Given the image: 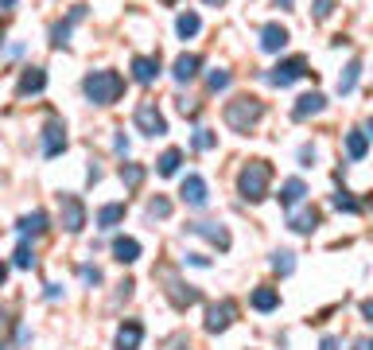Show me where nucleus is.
Segmentation results:
<instances>
[{"label": "nucleus", "mask_w": 373, "mask_h": 350, "mask_svg": "<svg viewBox=\"0 0 373 350\" xmlns=\"http://www.w3.org/2000/svg\"><path fill=\"white\" fill-rule=\"evenodd\" d=\"M268 183H272V164L268 160H249L237 175V191L245 203H261L268 195Z\"/></svg>", "instance_id": "nucleus-1"}, {"label": "nucleus", "mask_w": 373, "mask_h": 350, "mask_svg": "<svg viewBox=\"0 0 373 350\" xmlns=\"http://www.w3.org/2000/svg\"><path fill=\"white\" fill-rule=\"evenodd\" d=\"M82 90L94 105H113L120 97V90H125V78L117 71H90L82 78Z\"/></svg>", "instance_id": "nucleus-2"}, {"label": "nucleus", "mask_w": 373, "mask_h": 350, "mask_svg": "<svg viewBox=\"0 0 373 350\" xmlns=\"http://www.w3.org/2000/svg\"><path fill=\"white\" fill-rule=\"evenodd\" d=\"M261 117H265V105H261L257 97H233L226 105V125L233 133H249Z\"/></svg>", "instance_id": "nucleus-3"}, {"label": "nucleus", "mask_w": 373, "mask_h": 350, "mask_svg": "<svg viewBox=\"0 0 373 350\" xmlns=\"http://www.w3.org/2000/svg\"><path fill=\"white\" fill-rule=\"evenodd\" d=\"M133 121H136V129H140L144 136H164L168 133V121H164V113L156 109V101H140L136 113H133Z\"/></svg>", "instance_id": "nucleus-4"}, {"label": "nucleus", "mask_w": 373, "mask_h": 350, "mask_svg": "<svg viewBox=\"0 0 373 350\" xmlns=\"http://www.w3.org/2000/svg\"><path fill=\"white\" fill-rule=\"evenodd\" d=\"M159 277L168 280V300L175 303V308H194V303H198V288H191V284H183L179 277H175V273H171V268H159Z\"/></svg>", "instance_id": "nucleus-5"}, {"label": "nucleus", "mask_w": 373, "mask_h": 350, "mask_svg": "<svg viewBox=\"0 0 373 350\" xmlns=\"http://www.w3.org/2000/svg\"><path fill=\"white\" fill-rule=\"evenodd\" d=\"M303 74H311V71H307V59H300V55H296V59H284V62H276V66L268 71V82L284 90V86H292L296 78H303Z\"/></svg>", "instance_id": "nucleus-6"}, {"label": "nucleus", "mask_w": 373, "mask_h": 350, "mask_svg": "<svg viewBox=\"0 0 373 350\" xmlns=\"http://www.w3.org/2000/svg\"><path fill=\"white\" fill-rule=\"evenodd\" d=\"M59 214H62V226L70 229V234H78L86 226V206L78 195H59Z\"/></svg>", "instance_id": "nucleus-7"}, {"label": "nucleus", "mask_w": 373, "mask_h": 350, "mask_svg": "<svg viewBox=\"0 0 373 350\" xmlns=\"http://www.w3.org/2000/svg\"><path fill=\"white\" fill-rule=\"evenodd\" d=\"M66 152V125L62 121H47V129H43V156L55 160Z\"/></svg>", "instance_id": "nucleus-8"}, {"label": "nucleus", "mask_w": 373, "mask_h": 350, "mask_svg": "<svg viewBox=\"0 0 373 350\" xmlns=\"http://www.w3.org/2000/svg\"><path fill=\"white\" fill-rule=\"evenodd\" d=\"M233 315H237V303H233V300H222V303H214V308L206 312V331H210V335H218V331H226V327L233 323Z\"/></svg>", "instance_id": "nucleus-9"}, {"label": "nucleus", "mask_w": 373, "mask_h": 350, "mask_svg": "<svg viewBox=\"0 0 373 350\" xmlns=\"http://www.w3.org/2000/svg\"><path fill=\"white\" fill-rule=\"evenodd\" d=\"M43 86H47V71H43V66H24V74H20V86H16V94H20V97L43 94Z\"/></svg>", "instance_id": "nucleus-10"}, {"label": "nucleus", "mask_w": 373, "mask_h": 350, "mask_svg": "<svg viewBox=\"0 0 373 350\" xmlns=\"http://www.w3.org/2000/svg\"><path fill=\"white\" fill-rule=\"evenodd\" d=\"M133 78L140 86H152L159 78V55H136L133 59Z\"/></svg>", "instance_id": "nucleus-11"}, {"label": "nucleus", "mask_w": 373, "mask_h": 350, "mask_svg": "<svg viewBox=\"0 0 373 350\" xmlns=\"http://www.w3.org/2000/svg\"><path fill=\"white\" fill-rule=\"evenodd\" d=\"M179 199L187 206H206V199H210V195H206V179H203V175H187V179H183V187H179Z\"/></svg>", "instance_id": "nucleus-12"}, {"label": "nucleus", "mask_w": 373, "mask_h": 350, "mask_svg": "<svg viewBox=\"0 0 373 350\" xmlns=\"http://www.w3.org/2000/svg\"><path fill=\"white\" fill-rule=\"evenodd\" d=\"M191 234H198V238H206L210 245H218V249H229V234L226 226H218V222H191Z\"/></svg>", "instance_id": "nucleus-13"}, {"label": "nucleus", "mask_w": 373, "mask_h": 350, "mask_svg": "<svg viewBox=\"0 0 373 350\" xmlns=\"http://www.w3.org/2000/svg\"><path fill=\"white\" fill-rule=\"evenodd\" d=\"M326 109V97L323 94H303V97H296V109H292V117L296 121H307V117H315V113H323Z\"/></svg>", "instance_id": "nucleus-14"}, {"label": "nucleus", "mask_w": 373, "mask_h": 350, "mask_svg": "<svg viewBox=\"0 0 373 350\" xmlns=\"http://www.w3.org/2000/svg\"><path fill=\"white\" fill-rule=\"evenodd\" d=\"M261 47H265L268 55L284 51V47H288V27H280V24H265V27H261Z\"/></svg>", "instance_id": "nucleus-15"}, {"label": "nucleus", "mask_w": 373, "mask_h": 350, "mask_svg": "<svg viewBox=\"0 0 373 350\" xmlns=\"http://www.w3.org/2000/svg\"><path fill=\"white\" fill-rule=\"evenodd\" d=\"M16 229H20V238H39V234H47V214L31 210V214H24L16 222Z\"/></svg>", "instance_id": "nucleus-16"}, {"label": "nucleus", "mask_w": 373, "mask_h": 350, "mask_svg": "<svg viewBox=\"0 0 373 350\" xmlns=\"http://www.w3.org/2000/svg\"><path fill=\"white\" fill-rule=\"evenodd\" d=\"M198 66H203V59H198V55H179V59H175V66H171V78H175V82H191L194 74H198Z\"/></svg>", "instance_id": "nucleus-17"}, {"label": "nucleus", "mask_w": 373, "mask_h": 350, "mask_svg": "<svg viewBox=\"0 0 373 350\" xmlns=\"http://www.w3.org/2000/svg\"><path fill=\"white\" fill-rule=\"evenodd\" d=\"M140 338H144V327L140 323H120V331H117V350H140Z\"/></svg>", "instance_id": "nucleus-18"}, {"label": "nucleus", "mask_w": 373, "mask_h": 350, "mask_svg": "<svg viewBox=\"0 0 373 350\" xmlns=\"http://www.w3.org/2000/svg\"><path fill=\"white\" fill-rule=\"evenodd\" d=\"M288 226L296 234H311L319 226V210H288Z\"/></svg>", "instance_id": "nucleus-19"}, {"label": "nucleus", "mask_w": 373, "mask_h": 350, "mask_svg": "<svg viewBox=\"0 0 373 350\" xmlns=\"http://www.w3.org/2000/svg\"><path fill=\"white\" fill-rule=\"evenodd\" d=\"M113 257H117L120 265H133L136 257H140V242L136 238H117L113 242Z\"/></svg>", "instance_id": "nucleus-20"}, {"label": "nucleus", "mask_w": 373, "mask_h": 350, "mask_svg": "<svg viewBox=\"0 0 373 350\" xmlns=\"http://www.w3.org/2000/svg\"><path fill=\"white\" fill-rule=\"evenodd\" d=\"M303 195H307L303 179H288L284 187H280V206H284V210H296V203H300Z\"/></svg>", "instance_id": "nucleus-21"}, {"label": "nucleus", "mask_w": 373, "mask_h": 350, "mask_svg": "<svg viewBox=\"0 0 373 350\" xmlns=\"http://www.w3.org/2000/svg\"><path fill=\"white\" fill-rule=\"evenodd\" d=\"M346 152H350V160H361L370 152V133H361V129L346 133Z\"/></svg>", "instance_id": "nucleus-22"}, {"label": "nucleus", "mask_w": 373, "mask_h": 350, "mask_svg": "<svg viewBox=\"0 0 373 350\" xmlns=\"http://www.w3.org/2000/svg\"><path fill=\"white\" fill-rule=\"evenodd\" d=\"M120 218H125V203H109V206H101V210H97V226H101V229H113Z\"/></svg>", "instance_id": "nucleus-23"}, {"label": "nucleus", "mask_w": 373, "mask_h": 350, "mask_svg": "<svg viewBox=\"0 0 373 350\" xmlns=\"http://www.w3.org/2000/svg\"><path fill=\"white\" fill-rule=\"evenodd\" d=\"M276 303H280V292H276V288H268V284H261V288L253 292V308H257V312H272Z\"/></svg>", "instance_id": "nucleus-24"}, {"label": "nucleus", "mask_w": 373, "mask_h": 350, "mask_svg": "<svg viewBox=\"0 0 373 350\" xmlns=\"http://www.w3.org/2000/svg\"><path fill=\"white\" fill-rule=\"evenodd\" d=\"M179 164H183V152H179V148H168V152L156 160L159 175H175V171H179Z\"/></svg>", "instance_id": "nucleus-25"}, {"label": "nucleus", "mask_w": 373, "mask_h": 350, "mask_svg": "<svg viewBox=\"0 0 373 350\" xmlns=\"http://www.w3.org/2000/svg\"><path fill=\"white\" fill-rule=\"evenodd\" d=\"M198 27H203V20L194 12H183L179 20H175V32H179L183 39H191V36H198Z\"/></svg>", "instance_id": "nucleus-26"}, {"label": "nucleus", "mask_w": 373, "mask_h": 350, "mask_svg": "<svg viewBox=\"0 0 373 350\" xmlns=\"http://www.w3.org/2000/svg\"><path fill=\"white\" fill-rule=\"evenodd\" d=\"M120 183H125L129 191H136V187L144 183V168H140V164H125V168H120Z\"/></svg>", "instance_id": "nucleus-27"}, {"label": "nucleus", "mask_w": 373, "mask_h": 350, "mask_svg": "<svg viewBox=\"0 0 373 350\" xmlns=\"http://www.w3.org/2000/svg\"><path fill=\"white\" fill-rule=\"evenodd\" d=\"M358 78H361V62H350L346 71H342V78H338V94H350L358 86Z\"/></svg>", "instance_id": "nucleus-28"}, {"label": "nucleus", "mask_w": 373, "mask_h": 350, "mask_svg": "<svg viewBox=\"0 0 373 350\" xmlns=\"http://www.w3.org/2000/svg\"><path fill=\"white\" fill-rule=\"evenodd\" d=\"M70 20H62V24H55V27H51V47H66V43H70Z\"/></svg>", "instance_id": "nucleus-29"}, {"label": "nucleus", "mask_w": 373, "mask_h": 350, "mask_svg": "<svg viewBox=\"0 0 373 350\" xmlns=\"http://www.w3.org/2000/svg\"><path fill=\"white\" fill-rule=\"evenodd\" d=\"M214 145H218V136L210 133V129H194V136H191L194 152H206V148H214Z\"/></svg>", "instance_id": "nucleus-30"}, {"label": "nucleus", "mask_w": 373, "mask_h": 350, "mask_svg": "<svg viewBox=\"0 0 373 350\" xmlns=\"http://www.w3.org/2000/svg\"><path fill=\"white\" fill-rule=\"evenodd\" d=\"M12 265L16 268H31V265H36V253H31V245H27V242H20V249H16V257H12Z\"/></svg>", "instance_id": "nucleus-31"}, {"label": "nucleus", "mask_w": 373, "mask_h": 350, "mask_svg": "<svg viewBox=\"0 0 373 350\" xmlns=\"http://www.w3.org/2000/svg\"><path fill=\"white\" fill-rule=\"evenodd\" d=\"M335 206H338V210H346V214H358V210H361V203L354 199V195H346V191L335 195Z\"/></svg>", "instance_id": "nucleus-32"}, {"label": "nucleus", "mask_w": 373, "mask_h": 350, "mask_svg": "<svg viewBox=\"0 0 373 350\" xmlns=\"http://www.w3.org/2000/svg\"><path fill=\"white\" fill-rule=\"evenodd\" d=\"M168 214H171V203H168V199H159V195H156V199L148 203V218H159V222H164V218H168Z\"/></svg>", "instance_id": "nucleus-33"}, {"label": "nucleus", "mask_w": 373, "mask_h": 350, "mask_svg": "<svg viewBox=\"0 0 373 350\" xmlns=\"http://www.w3.org/2000/svg\"><path fill=\"white\" fill-rule=\"evenodd\" d=\"M206 86H210V90H226L229 86V71H210L206 74Z\"/></svg>", "instance_id": "nucleus-34"}, {"label": "nucleus", "mask_w": 373, "mask_h": 350, "mask_svg": "<svg viewBox=\"0 0 373 350\" xmlns=\"http://www.w3.org/2000/svg\"><path fill=\"white\" fill-rule=\"evenodd\" d=\"M272 268H276L280 277H288L292 268H296V261H292V253H276L272 257Z\"/></svg>", "instance_id": "nucleus-35"}, {"label": "nucleus", "mask_w": 373, "mask_h": 350, "mask_svg": "<svg viewBox=\"0 0 373 350\" xmlns=\"http://www.w3.org/2000/svg\"><path fill=\"white\" fill-rule=\"evenodd\" d=\"M164 350H191V338L187 335H171L168 342H164Z\"/></svg>", "instance_id": "nucleus-36"}, {"label": "nucleus", "mask_w": 373, "mask_h": 350, "mask_svg": "<svg viewBox=\"0 0 373 350\" xmlns=\"http://www.w3.org/2000/svg\"><path fill=\"white\" fill-rule=\"evenodd\" d=\"M78 273H82V280H86V284H101V273H97L94 265H82Z\"/></svg>", "instance_id": "nucleus-37"}, {"label": "nucleus", "mask_w": 373, "mask_h": 350, "mask_svg": "<svg viewBox=\"0 0 373 350\" xmlns=\"http://www.w3.org/2000/svg\"><path fill=\"white\" fill-rule=\"evenodd\" d=\"M331 4H335V0H315V20H326V16H331Z\"/></svg>", "instance_id": "nucleus-38"}, {"label": "nucleus", "mask_w": 373, "mask_h": 350, "mask_svg": "<svg viewBox=\"0 0 373 350\" xmlns=\"http://www.w3.org/2000/svg\"><path fill=\"white\" fill-rule=\"evenodd\" d=\"M300 160H303V168H311V164H315V148L303 145V148H300Z\"/></svg>", "instance_id": "nucleus-39"}, {"label": "nucleus", "mask_w": 373, "mask_h": 350, "mask_svg": "<svg viewBox=\"0 0 373 350\" xmlns=\"http://www.w3.org/2000/svg\"><path fill=\"white\" fill-rule=\"evenodd\" d=\"M319 350H338V338H331V335H326L323 342H319Z\"/></svg>", "instance_id": "nucleus-40"}, {"label": "nucleus", "mask_w": 373, "mask_h": 350, "mask_svg": "<svg viewBox=\"0 0 373 350\" xmlns=\"http://www.w3.org/2000/svg\"><path fill=\"white\" fill-rule=\"evenodd\" d=\"M361 315H365V319L373 323V300H365V303H361Z\"/></svg>", "instance_id": "nucleus-41"}, {"label": "nucleus", "mask_w": 373, "mask_h": 350, "mask_svg": "<svg viewBox=\"0 0 373 350\" xmlns=\"http://www.w3.org/2000/svg\"><path fill=\"white\" fill-rule=\"evenodd\" d=\"M354 350H373V338H358V342H354Z\"/></svg>", "instance_id": "nucleus-42"}, {"label": "nucleus", "mask_w": 373, "mask_h": 350, "mask_svg": "<svg viewBox=\"0 0 373 350\" xmlns=\"http://www.w3.org/2000/svg\"><path fill=\"white\" fill-rule=\"evenodd\" d=\"M206 8H222V4H226V0H203Z\"/></svg>", "instance_id": "nucleus-43"}, {"label": "nucleus", "mask_w": 373, "mask_h": 350, "mask_svg": "<svg viewBox=\"0 0 373 350\" xmlns=\"http://www.w3.org/2000/svg\"><path fill=\"white\" fill-rule=\"evenodd\" d=\"M4 280H8V265H4V261H0V284H4Z\"/></svg>", "instance_id": "nucleus-44"}, {"label": "nucleus", "mask_w": 373, "mask_h": 350, "mask_svg": "<svg viewBox=\"0 0 373 350\" xmlns=\"http://www.w3.org/2000/svg\"><path fill=\"white\" fill-rule=\"evenodd\" d=\"M12 4H16V0H0V8H12Z\"/></svg>", "instance_id": "nucleus-45"}, {"label": "nucleus", "mask_w": 373, "mask_h": 350, "mask_svg": "<svg viewBox=\"0 0 373 350\" xmlns=\"http://www.w3.org/2000/svg\"><path fill=\"white\" fill-rule=\"evenodd\" d=\"M276 4H280V8H292V0H276Z\"/></svg>", "instance_id": "nucleus-46"}, {"label": "nucleus", "mask_w": 373, "mask_h": 350, "mask_svg": "<svg viewBox=\"0 0 373 350\" xmlns=\"http://www.w3.org/2000/svg\"><path fill=\"white\" fill-rule=\"evenodd\" d=\"M370 136H373V117H370Z\"/></svg>", "instance_id": "nucleus-47"}, {"label": "nucleus", "mask_w": 373, "mask_h": 350, "mask_svg": "<svg viewBox=\"0 0 373 350\" xmlns=\"http://www.w3.org/2000/svg\"><path fill=\"white\" fill-rule=\"evenodd\" d=\"M0 36H4V24H0Z\"/></svg>", "instance_id": "nucleus-48"}, {"label": "nucleus", "mask_w": 373, "mask_h": 350, "mask_svg": "<svg viewBox=\"0 0 373 350\" xmlns=\"http://www.w3.org/2000/svg\"><path fill=\"white\" fill-rule=\"evenodd\" d=\"M0 350H4V347H0Z\"/></svg>", "instance_id": "nucleus-49"}]
</instances>
